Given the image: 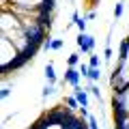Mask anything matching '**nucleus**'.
<instances>
[{"mask_svg":"<svg viewBox=\"0 0 129 129\" xmlns=\"http://www.w3.org/2000/svg\"><path fill=\"white\" fill-rule=\"evenodd\" d=\"M0 37L9 39V41L19 50V54L30 56V58H35V56H37V52L41 50V45H37L35 41H30V37H28L22 28H19V30H11V32H0Z\"/></svg>","mask_w":129,"mask_h":129,"instance_id":"1","label":"nucleus"},{"mask_svg":"<svg viewBox=\"0 0 129 129\" xmlns=\"http://www.w3.org/2000/svg\"><path fill=\"white\" fill-rule=\"evenodd\" d=\"M22 58V54H19V50L13 45V43L9 41V39L0 37V71H2V75L11 73L15 67V62Z\"/></svg>","mask_w":129,"mask_h":129,"instance_id":"2","label":"nucleus"},{"mask_svg":"<svg viewBox=\"0 0 129 129\" xmlns=\"http://www.w3.org/2000/svg\"><path fill=\"white\" fill-rule=\"evenodd\" d=\"M22 30L26 32L30 41H35L37 45H43L47 41V28L43 24L35 22V19H22Z\"/></svg>","mask_w":129,"mask_h":129,"instance_id":"3","label":"nucleus"},{"mask_svg":"<svg viewBox=\"0 0 129 129\" xmlns=\"http://www.w3.org/2000/svg\"><path fill=\"white\" fill-rule=\"evenodd\" d=\"M110 86H112V92H123V90H127V88H129V69H125L123 64L116 62V67L112 69Z\"/></svg>","mask_w":129,"mask_h":129,"instance_id":"4","label":"nucleus"},{"mask_svg":"<svg viewBox=\"0 0 129 129\" xmlns=\"http://www.w3.org/2000/svg\"><path fill=\"white\" fill-rule=\"evenodd\" d=\"M19 28H22V19L11 9H2V15H0V32H11V30H19Z\"/></svg>","mask_w":129,"mask_h":129,"instance_id":"5","label":"nucleus"},{"mask_svg":"<svg viewBox=\"0 0 129 129\" xmlns=\"http://www.w3.org/2000/svg\"><path fill=\"white\" fill-rule=\"evenodd\" d=\"M75 43H78V47L84 54H92V50H95V37L88 35V32H80L78 39H75Z\"/></svg>","mask_w":129,"mask_h":129,"instance_id":"6","label":"nucleus"},{"mask_svg":"<svg viewBox=\"0 0 129 129\" xmlns=\"http://www.w3.org/2000/svg\"><path fill=\"white\" fill-rule=\"evenodd\" d=\"M28 129H64V125H58V123H54V120H50V118H47V114L43 112V114L39 116V118L35 120Z\"/></svg>","mask_w":129,"mask_h":129,"instance_id":"7","label":"nucleus"},{"mask_svg":"<svg viewBox=\"0 0 129 129\" xmlns=\"http://www.w3.org/2000/svg\"><path fill=\"white\" fill-rule=\"evenodd\" d=\"M64 129H88V120L73 112V114L67 118V123H64Z\"/></svg>","mask_w":129,"mask_h":129,"instance_id":"8","label":"nucleus"},{"mask_svg":"<svg viewBox=\"0 0 129 129\" xmlns=\"http://www.w3.org/2000/svg\"><path fill=\"white\" fill-rule=\"evenodd\" d=\"M118 64H123L125 69H129V37L120 43V50H118Z\"/></svg>","mask_w":129,"mask_h":129,"instance_id":"9","label":"nucleus"},{"mask_svg":"<svg viewBox=\"0 0 129 129\" xmlns=\"http://www.w3.org/2000/svg\"><path fill=\"white\" fill-rule=\"evenodd\" d=\"M80 80H82V75H80V71L75 69V67H67V71H64V82L71 84V86H80Z\"/></svg>","mask_w":129,"mask_h":129,"instance_id":"10","label":"nucleus"},{"mask_svg":"<svg viewBox=\"0 0 129 129\" xmlns=\"http://www.w3.org/2000/svg\"><path fill=\"white\" fill-rule=\"evenodd\" d=\"M73 97L78 99L80 108H88V106H90V103H88V90H84L82 86H75L73 88Z\"/></svg>","mask_w":129,"mask_h":129,"instance_id":"11","label":"nucleus"},{"mask_svg":"<svg viewBox=\"0 0 129 129\" xmlns=\"http://www.w3.org/2000/svg\"><path fill=\"white\" fill-rule=\"evenodd\" d=\"M112 99H116L118 103H123L125 110L129 112V88H127V90H123V92H112Z\"/></svg>","mask_w":129,"mask_h":129,"instance_id":"12","label":"nucleus"},{"mask_svg":"<svg viewBox=\"0 0 129 129\" xmlns=\"http://www.w3.org/2000/svg\"><path fill=\"white\" fill-rule=\"evenodd\" d=\"M73 24L78 26L80 32H86V17H80L78 11H73Z\"/></svg>","mask_w":129,"mask_h":129,"instance_id":"13","label":"nucleus"},{"mask_svg":"<svg viewBox=\"0 0 129 129\" xmlns=\"http://www.w3.org/2000/svg\"><path fill=\"white\" fill-rule=\"evenodd\" d=\"M45 80H47V84H56V71H54L52 62L45 64Z\"/></svg>","mask_w":129,"mask_h":129,"instance_id":"14","label":"nucleus"},{"mask_svg":"<svg viewBox=\"0 0 129 129\" xmlns=\"http://www.w3.org/2000/svg\"><path fill=\"white\" fill-rule=\"evenodd\" d=\"M88 67H90V69H101V60H99L97 54H90V58H88Z\"/></svg>","mask_w":129,"mask_h":129,"instance_id":"15","label":"nucleus"},{"mask_svg":"<svg viewBox=\"0 0 129 129\" xmlns=\"http://www.w3.org/2000/svg\"><path fill=\"white\" fill-rule=\"evenodd\" d=\"M64 106H67V108H71V110H75V112L80 110V103H78V99H75L73 95H71V97H67V99H64Z\"/></svg>","mask_w":129,"mask_h":129,"instance_id":"16","label":"nucleus"},{"mask_svg":"<svg viewBox=\"0 0 129 129\" xmlns=\"http://www.w3.org/2000/svg\"><path fill=\"white\" fill-rule=\"evenodd\" d=\"M99 78H101V69H90V71H88V80H90L92 84L99 82Z\"/></svg>","mask_w":129,"mask_h":129,"instance_id":"17","label":"nucleus"},{"mask_svg":"<svg viewBox=\"0 0 129 129\" xmlns=\"http://www.w3.org/2000/svg\"><path fill=\"white\" fill-rule=\"evenodd\" d=\"M67 64L78 69V67H80V54H69V58H67Z\"/></svg>","mask_w":129,"mask_h":129,"instance_id":"18","label":"nucleus"},{"mask_svg":"<svg viewBox=\"0 0 129 129\" xmlns=\"http://www.w3.org/2000/svg\"><path fill=\"white\" fill-rule=\"evenodd\" d=\"M88 92L95 97L97 101H101V90H99V86H97V84H90V86H88Z\"/></svg>","mask_w":129,"mask_h":129,"instance_id":"19","label":"nucleus"},{"mask_svg":"<svg viewBox=\"0 0 129 129\" xmlns=\"http://www.w3.org/2000/svg\"><path fill=\"white\" fill-rule=\"evenodd\" d=\"M54 90H56V88H54V84H45V86H43L41 97H43V99H47V97H52V95H54Z\"/></svg>","mask_w":129,"mask_h":129,"instance_id":"20","label":"nucleus"},{"mask_svg":"<svg viewBox=\"0 0 129 129\" xmlns=\"http://www.w3.org/2000/svg\"><path fill=\"white\" fill-rule=\"evenodd\" d=\"M78 71H80V75H82V78H88V71H90V67H88V64H84V62H80Z\"/></svg>","mask_w":129,"mask_h":129,"instance_id":"21","label":"nucleus"},{"mask_svg":"<svg viewBox=\"0 0 129 129\" xmlns=\"http://www.w3.org/2000/svg\"><path fill=\"white\" fill-rule=\"evenodd\" d=\"M123 11H125V5H123V2H116V7H114V17L118 19L120 15H123Z\"/></svg>","mask_w":129,"mask_h":129,"instance_id":"22","label":"nucleus"},{"mask_svg":"<svg viewBox=\"0 0 129 129\" xmlns=\"http://www.w3.org/2000/svg\"><path fill=\"white\" fill-rule=\"evenodd\" d=\"M88 129H99V123H97L95 116H90V118H88Z\"/></svg>","mask_w":129,"mask_h":129,"instance_id":"23","label":"nucleus"},{"mask_svg":"<svg viewBox=\"0 0 129 129\" xmlns=\"http://www.w3.org/2000/svg\"><path fill=\"white\" fill-rule=\"evenodd\" d=\"M62 47V39H52V50H60Z\"/></svg>","mask_w":129,"mask_h":129,"instance_id":"24","label":"nucleus"},{"mask_svg":"<svg viewBox=\"0 0 129 129\" xmlns=\"http://www.w3.org/2000/svg\"><path fill=\"white\" fill-rule=\"evenodd\" d=\"M0 95H2V99H7V97L11 95V88H9V86H5L2 90H0Z\"/></svg>","mask_w":129,"mask_h":129,"instance_id":"25","label":"nucleus"},{"mask_svg":"<svg viewBox=\"0 0 129 129\" xmlns=\"http://www.w3.org/2000/svg\"><path fill=\"white\" fill-rule=\"evenodd\" d=\"M41 47H43V50H52V39H47V41H45V43H43V45H41Z\"/></svg>","mask_w":129,"mask_h":129,"instance_id":"26","label":"nucleus"},{"mask_svg":"<svg viewBox=\"0 0 129 129\" xmlns=\"http://www.w3.org/2000/svg\"><path fill=\"white\" fill-rule=\"evenodd\" d=\"M103 54H106V60H110V58H112V47H106Z\"/></svg>","mask_w":129,"mask_h":129,"instance_id":"27","label":"nucleus"},{"mask_svg":"<svg viewBox=\"0 0 129 129\" xmlns=\"http://www.w3.org/2000/svg\"><path fill=\"white\" fill-rule=\"evenodd\" d=\"M95 17H97V13H95V11H90V13L86 15V19H95Z\"/></svg>","mask_w":129,"mask_h":129,"instance_id":"28","label":"nucleus"}]
</instances>
